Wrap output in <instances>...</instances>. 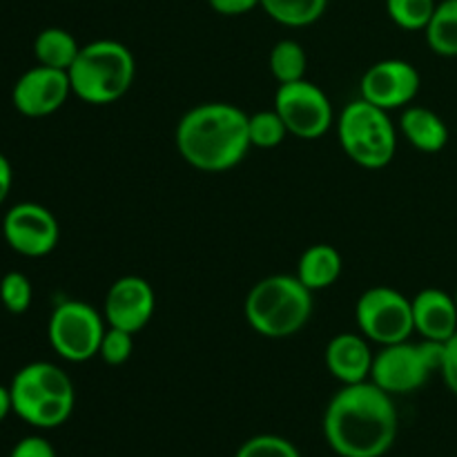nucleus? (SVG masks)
<instances>
[{"mask_svg": "<svg viewBox=\"0 0 457 457\" xmlns=\"http://www.w3.org/2000/svg\"><path fill=\"white\" fill-rule=\"evenodd\" d=\"M9 413H13L12 393H9V386H3V384H0V422H3Z\"/></svg>", "mask_w": 457, "mask_h": 457, "instance_id": "2f4dec72", "label": "nucleus"}, {"mask_svg": "<svg viewBox=\"0 0 457 457\" xmlns=\"http://www.w3.org/2000/svg\"><path fill=\"white\" fill-rule=\"evenodd\" d=\"M132 353L134 335L128 333V330L107 326L105 333H103L101 346H98V357H101L107 366H123L125 361H129Z\"/></svg>", "mask_w": 457, "mask_h": 457, "instance_id": "bb28decb", "label": "nucleus"}, {"mask_svg": "<svg viewBox=\"0 0 457 457\" xmlns=\"http://www.w3.org/2000/svg\"><path fill=\"white\" fill-rule=\"evenodd\" d=\"M3 237L13 253L38 259L56 248L61 228L52 210L34 201H25L7 210L3 219Z\"/></svg>", "mask_w": 457, "mask_h": 457, "instance_id": "9b49d317", "label": "nucleus"}, {"mask_svg": "<svg viewBox=\"0 0 457 457\" xmlns=\"http://www.w3.org/2000/svg\"><path fill=\"white\" fill-rule=\"evenodd\" d=\"M306 49L297 40L284 38L279 43H275V47L270 49V71L279 85L306 79Z\"/></svg>", "mask_w": 457, "mask_h": 457, "instance_id": "4be33fe9", "label": "nucleus"}, {"mask_svg": "<svg viewBox=\"0 0 457 457\" xmlns=\"http://www.w3.org/2000/svg\"><path fill=\"white\" fill-rule=\"evenodd\" d=\"M433 54L442 58H457V0H442L424 29Z\"/></svg>", "mask_w": 457, "mask_h": 457, "instance_id": "aec40b11", "label": "nucleus"}, {"mask_svg": "<svg viewBox=\"0 0 457 457\" xmlns=\"http://www.w3.org/2000/svg\"><path fill=\"white\" fill-rule=\"evenodd\" d=\"M442 348L445 344L427 342V339L420 344L406 339L391 346H379V351L375 353L370 382L393 397L420 391L436 370L440 373Z\"/></svg>", "mask_w": 457, "mask_h": 457, "instance_id": "0eeeda50", "label": "nucleus"}, {"mask_svg": "<svg viewBox=\"0 0 457 457\" xmlns=\"http://www.w3.org/2000/svg\"><path fill=\"white\" fill-rule=\"evenodd\" d=\"M440 375L445 379L446 388H449L453 395H457V333L442 348V364H440Z\"/></svg>", "mask_w": 457, "mask_h": 457, "instance_id": "c85d7f7f", "label": "nucleus"}, {"mask_svg": "<svg viewBox=\"0 0 457 457\" xmlns=\"http://www.w3.org/2000/svg\"><path fill=\"white\" fill-rule=\"evenodd\" d=\"M79 52V40L62 27H47L34 38V56L38 65L70 71Z\"/></svg>", "mask_w": 457, "mask_h": 457, "instance_id": "6ab92c4d", "label": "nucleus"}, {"mask_svg": "<svg viewBox=\"0 0 457 457\" xmlns=\"http://www.w3.org/2000/svg\"><path fill=\"white\" fill-rule=\"evenodd\" d=\"M174 143L187 165L201 172H226L248 156V114L223 101L195 105L181 116Z\"/></svg>", "mask_w": 457, "mask_h": 457, "instance_id": "f03ea898", "label": "nucleus"}, {"mask_svg": "<svg viewBox=\"0 0 457 457\" xmlns=\"http://www.w3.org/2000/svg\"><path fill=\"white\" fill-rule=\"evenodd\" d=\"M235 457H302L297 446L290 440L281 436H272V433H263V436H254L245 440L239 446Z\"/></svg>", "mask_w": 457, "mask_h": 457, "instance_id": "a878e982", "label": "nucleus"}, {"mask_svg": "<svg viewBox=\"0 0 457 457\" xmlns=\"http://www.w3.org/2000/svg\"><path fill=\"white\" fill-rule=\"evenodd\" d=\"M328 0H262V9L284 27H308L326 13Z\"/></svg>", "mask_w": 457, "mask_h": 457, "instance_id": "412c9836", "label": "nucleus"}, {"mask_svg": "<svg viewBox=\"0 0 457 457\" xmlns=\"http://www.w3.org/2000/svg\"><path fill=\"white\" fill-rule=\"evenodd\" d=\"M455 299H457V295H455Z\"/></svg>", "mask_w": 457, "mask_h": 457, "instance_id": "473e14b6", "label": "nucleus"}, {"mask_svg": "<svg viewBox=\"0 0 457 457\" xmlns=\"http://www.w3.org/2000/svg\"><path fill=\"white\" fill-rule=\"evenodd\" d=\"M13 413L34 428H56L74 413V382L52 361H31L9 384Z\"/></svg>", "mask_w": 457, "mask_h": 457, "instance_id": "39448f33", "label": "nucleus"}, {"mask_svg": "<svg viewBox=\"0 0 457 457\" xmlns=\"http://www.w3.org/2000/svg\"><path fill=\"white\" fill-rule=\"evenodd\" d=\"M413 328L427 342L446 344L457 333V299L440 288H424L411 299Z\"/></svg>", "mask_w": 457, "mask_h": 457, "instance_id": "2eb2a0df", "label": "nucleus"}, {"mask_svg": "<svg viewBox=\"0 0 457 457\" xmlns=\"http://www.w3.org/2000/svg\"><path fill=\"white\" fill-rule=\"evenodd\" d=\"M71 94L87 105H112L129 92L137 76V61L128 45L112 38L80 45L67 71Z\"/></svg>", "mask_w": 457, "mask_h": 457, "instance_id": "20e7f679", "label": "nucleus"}, {"mask_svg": "<svg viewBox=\"0 0 457 457\" xmlns=\"http://www.w3.org/2000/svg\"><path fill=\"white\" fill-rule=\"evenodd\" d=\"M342 254L330 244H312L302 253L297 262V279L306 286L311 293L326 290L335 286L342 277Z\"/></svg>", "mask_w": 457, "mask_h": 457, "instance_id": "a211bd4d", "label": "nucleus"}, {"mask_svg": "<svg viewBox=\"0 0 457 457\" xmlns=\"http://www.w3.org/2000/svg\"><path fill=\"white\" fill-rule=\"evenodd\" d=\"M156 311L154 288L147 279L138 275L119 277L107 288L105 302H103V317L107 326L128 330L137 335L150 324Z\"/></svg>", "mask_w": 457, "mask_h": 457, "instance_id": "ddd939ff", "label": "nucleus"}, {"mask_svg": "<svg viewBox=\"0 0 457 457\" xmlns=\"http://www.w3.org/2000/svg\"><path fill=\"white\" fill-rule=\"evenodd\" d=\"M105 328L103 312L79 299H67L58 303L49 315V346L61 360L83 364L92 357H98V346Z\"/></svg>", "mask_w": 457, "mask_h": 457, "instance_id": "6e6552de", "label": "nucleus"}, {"mask_svg": "<svg viewBox=\"0 0 457 457\" xmlns=\"http://www.w3.org/2000/svg\"><path fill=\"white\" fill-rule=\"evenodd\" d=\"M436 7V0H386L388 18L406 31L427 29Z\"/></svg>", "mask_w": 457, "mask_h": 457, "instance_id": "b1692460", "label": "nucleus"}, {"mask_svg": "<svg viewBox=\"0 0 457 457\" xmlns=\"http://www.w3.org/2000/svg\"><path fill=\"white\" fill-rule=\"evenodd\" d=\"M248 137L250 145L259 150H272L279 147L288 137L284 120L277 114V110H259L254 114H248Z\"/></svg>", "mask_w": 457, "mask_h": 457, "instance_id": "5701e85b", "label": "nucleus"}, {"mask_svg": "<svg viewBox=\"0 0 457 457\" xmlns=\"http://www.w3.org/2000/svg\"><path fill=\"white\" fill-rule=\"evenodd\" d=\"M397 409L393 395L373 382L342 386L324 413V436L339 457H382L395 445Z\"/></svg>", "mask_w": 457, "mask_h": 457, "instance_id": "f257e3e1", "label": "nucleus"}, {"mask_svg": "<svg viewBox=\"0 0 457 457\" xmlns=\"http://www.w3.org/2000/svg\"><path fill=\"white\" fill-rule=\"evenodd\" d=\"M12 183H13L12 163L7 161V156L0 154V205L7 201L9 190H12Z\"/></svg>", "mask_w": 457, "mask_h": 457, "instance_id": "7c9ffc66", "label": "nucleus"}, {"mask_svg": "<svg viewBox=\"0 0 457 457\" xmlns=\"http://www.w3.org/2000/svg\"><path fill=\"white\" fill-rule=\"evenodd\" d=\"M355 321L360 333L378 346L406 342L415 333L411 299L391 286L364 290L355 303Z\"/></svg>", "mask_w": 457, "mask_h": 457, "instance_id": "1a4fd4ad", "label": "nucleus"}, {"mask_svg": "<svg viewBox=\"0 0 457 457\" xmlns=\"http://www.w3.org/2000/svg\"><path fill=\"white\" fill-rule=\"evenodd\" d=\"M71 96L70 76L62 70L36 65L16 80L12 89L13 107L22 116L43 119L61 110Z\"/></svg>", "mask_w": 457, "mask_h": 457, "instance_id": "4468645a", "label": "nucleus"}, {"mask_svg": "<svg viewBox=\"0 0 457 457\" xmlns=\"http://www.w3.org/2000/svg\"><path fill=\"white\" fill-rule=\"evenodd\" d=\"M375 353L361 333H339L326 346V369L342 386L370 379Z\"/></svg>", "mask_w": 457, "mask_h": 457, "instance_id": "dca6fc26", "label": "nucleus"}, {"mask_svg": "<svg viewBox=\"0 0 457 457\" xmlns=\"http://www.w3.org/2000/svg\"><path fill=\"white\" fill-rule=\"evenodd\" d=\"M31 299H34V286L27 275L12 270L0 279V303L4 306V311H9L12 315H22L29 311Z\"/></svg>", "mask_w": 457, "mask_h": 457, "instance_id": "393cba45", "label": "nucleus"}, {"mask_svg": "<svg viewBox=\"0 0 457 457\" xmlns=\"http://www.w3.org/2000/svg\"><path fill=\"white\" fill-rule=\"evenodd\" d=\"M272 107L281 116L288 134L303 141L321 138L335 123L333 103L320 85L308 79L279 85Z\"/></svg>", "mask_w": 457, "mask_h": 457, "instance_id": "9d476101", "label": "nucleus"}, {"mask_svg": "<svg viewBox=\"0 0 457 457\" xmlns=\"http://www.w3.org/2000/svg\"><path fill=\"white\" fill-rule=\"evenodd\" d=\"M312 315V293L297 275H270L250 288L244 317L266 339H288L303 330Z\"/></svg>", "mask_w": 457, "mask_h": 457, "instance_id": "7ed1b4c3", "label": "nucleus"}, {"mask_svg": "<svg viewBox=\"0 0 457 457\" xmlns=\"http://www.w3.org/2000/svg\"><path fill=\"white\" fill-rule=\"evenodd\" d=\"M208 4L219 16H244L262 7V0H208Z\"/></svg>", "mask_w": 457, "mask_h": 457, "instance_id": "c756f323", "label": "nucleus"}, {"mask_svg": "<svg viewBox=\"0 0 457 457\" xmlns=\"http://www.w3.org/2000/svg\"><path fill=\"white\" fill-rule=\"evenodd\" d=\"M400 132L415 150L436 154L449 143V125L437 112L422 105H409L402 110Z\"/></svg>", "mask_w": 457, "mask_h": 457, "instance_id": "f3484780", "label": "nucleus"}, {"mask_svg": "<svg viewBox=\"0 0 457 457\" xmlns=\"http://www.w3.org/2000/svg\"><path fill=\"white\" fill-rule=\"evenodd\" d=\"M9 457H56V451L43 436H27L13 445Z\"/></svg>", "mask_w": 457, "mask_h": 457, "instance_id": "cd10ccee", "label": "nucleus"}, {"mask_svg": "<svg viewBox=\"0 0 457 457\" xmlns=\"http://www.w3.org/2000/svg\"><path fill=\"white\" fill-rule=\"evenodd\" d=\"M422 76L418 67L402 58H384L373 62L360 80V98L382 110H404L420 94Z\"/></svg>", "mask_w": 457, "mask_h": 457, "instance_id": "f8f14e48", "label": "nucleus"}, {"mask_svg": "<svg viewBox=\"0 0 457 457\" xmlns=\"http://www.w3.org/2000/svg\"><path fill=\"white\" fill-rule=\"evenodd\" d=\"M391 112L355 98L337 116V137L344 154L366 170H382L395 159L397 128Z\"/></svg>", "mask_w": 457, "mask_h": 457, "instance_id": "423d86ee", "label": "nucleus"}]
</instances>
